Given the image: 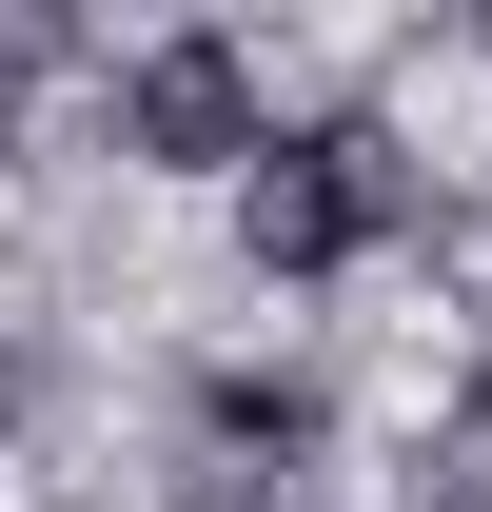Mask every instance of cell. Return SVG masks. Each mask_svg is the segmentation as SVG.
<instances>
[{
  "label": "cell",
  "instance_id": "7a4b0ae2",
  "mask_svg": "<svg viewBox=\"0 0 492 512\" xmlns=\"http://www.w3.org/2000/svg\"><path fill=\"white\" fill-rule=\"evenodd\" d=\"M119 138H138V158H178V178H197V158H276L256 60L217 40V20H178V40H138V60H119Z\"/></svg>",
  "mask_w": 492,
  "mask_h": 512
},
{
  "label": "cell",
  "instance_id": "3957f363",
  "mask_svg": "<svg viewBox=\"0 0 492 512\" xmlns=\"http://www.w3.org/2000/svg\"><path fill=\"white\" fill-rule=\"evenodd\" d=\"M197 414H217V434H237V453H315V394H296V375H217V394H197Z\"/></svg>",
  "mask_w": 492,
  "mask_h": 512
},
{
  "label": "cell",
  "instance_id": "52a82bcc",
  "mask_svg": "<svg viewBox=\"0 0 492 512\" xmlns=\"http://www.w3.org/2000/svg\"><path fill=\"white\" fill-rule=\"evenodd\" d=\"M453 512H473V493H453Z\"/></svg>",
  "mask_w": 492,
  "mask_h": 512
},
{
  "label": "cell",
  "instance_id": "8992f818",
  "mask_svg": "<svg viewBox=\"0 0 492 512\" xmlns=\"http://www.w3.org/2000/svg\"><path fill=\"white\" fill-rule=\"evenodd\" d=\"M0 414H20V355H0Z\"/></svg>",
  "mask_w": 492,
  "mask_h": 512
},
{
  "label": "cell",
  "instance_id": "277c9868",
  "mask_svg": "<svg viewBox=\"0 0 492 512\" xmlns=\"http://www.w3.org/2000/svg\"><path fill=\"white\" fill-rule=\"evenodd\" d=\"M60 40H79V20H60V0H0V119H20V79H40V60H60Z\"/></svg>",
  "mask_w": 492,
  "mask_h": 512
},
{
  "label": "cell",
  "instance_id": "6da1fadb",
  "mask_svg": "<svg viewBox=\"0 0 492 512\" xmlns=\"http://www.w3.org/2000/svg\"><path fill=\"white\" fill-rule=\"evenodd\" d=\"M414 217V178H394V138L374 119H315V138H276L237 178V237H256V276H335V256H374Z\"/></svg>",
  "mask_w": 492,
  "mask_h": 512
},
{
  "label": "cell",
  "instance_id": "5b68a950",
  "mask_svg": "<svg viewBox=\"0 0 492 512\" xmlns=\"http://www.w3.org/2000/svg\"><path fill=\"white\" fill-rule=\"evenodd\" d=\"M473 434H492V335H473Z\"/></svg>",
  "mask_w": 492,
  "mask_h": 512
}]
</instances>
